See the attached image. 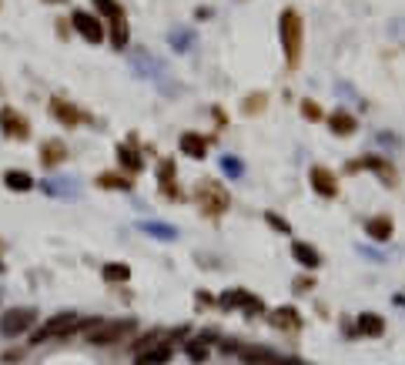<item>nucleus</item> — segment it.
<instances>
[{"label": "nucleus", "instance_id": "obj_37", "mask_svg": "<svg viewBox=\"0 0 405 365\" xmlns=\"http://www.w3.org/2000/svg\"><path fill=\"white\" fill-rule=\"evenodd\" d=\"M205 305H211V298H208V291H198V308H205Z\"/></svg>", "mask_w": 405, "mask_h": 365}, {"label": "nucleus", "instance_id": "obj_25", "mask_svg": "<svg viewBox=\"0 0 405 365\" xmlns=\"http://www.w3.org/2000/svg\"><path fill=\"white\" fill-rule=\"evenodd\" d=\"M214 338V332H208L205 338H195V342H188L184 349H188V359H195V362H205L208 359V342Z\"/></svg>", "mask_w": 405, "mask_h": 365}, {"label": "nucleus", "instance_id": "obj_24", "mask_svg": "<svg viewBox=\"0 0 405 365\" xmlns=\"http://www.w3.org/2000/svg\"><path fill=\"white\" fill-rule=\"evenodd\" d=\"M275 355H278V352L265 349V345H255V349H245V352H241V359H245L248 365H268Z\"/></svg>", "mask_w": 405, "mask_h": 365}, {"label": "nucleus", "instance_id": "obj_31", "mask_svg": "<svg viewBox=\"0 0 405 365\" xmlns=\"http://www.w3.org/2000/svg\"><path fill=\"white\" fill-rule=\"evenodd\" d=\"M161 195H165V198H174V201L184 198V195L178 191V181H161Z\"/></svg>", "mask_w": 405, "mask_h": 365}, {"label": "nucleus", "instance_id": "obj_19", "mask_svg": "<svg viewBox=\"0 0 405 365\" xmlns=\"http://www.w3.org/2000/svg\"><path fill=\"white\" fill-rule=\"evenodd\" d=\"M118 161H121V167L131 171V174H137V171L144 167V161H141V154H137V148H135V141H131V144H118Z\"/></svg>", "mask_w": 405, "mask_h": 365}, {"label": "nucleus", "instance_id": "obj_22", "mask_svg": "<svg viewBox=\"0 0 405 365\" xmlns=\"http://www.w3.org/2000/svg\"><path fill=\"white\" fill-rule=\"evenodd\" d=\"M107 27H111V47H114V50L128 47V17H114Z\"/></svg>", "mask_w": 405, "mask_h": 365}, {"label": "nucleus", "instance_id": "obj_18", "mask_svg": "<svg viewBox=\"0 0 405 365\" xmlns=\"http://www.w3.org/2000/svg\"><path fill=\"white\" fill-rule=\"evenodd\" d=\"M355 322H359V335H365V338H378L385 332V319L376 315V312H362Z\"/></svg>", "mask_w": 405, "mask_h": 365}, {"label": "nucleus", "instance_id": "obj_15", "mask_svg": "<svg viewBox=\"0 0 405 365\" xmlns=\"http://www.w3.org/2000/svg\"><path fill=\"white\" fill-rule=\"evenodd\" d=\"M329 128H331V135H338V137H352L355 131H359V121L348 114V111H335L329 118Z\"/></svg>", "mask_w": 405, "mask_h": 365}, {"label": "nucleus", "instance_id": "obj_10", "mask_svg": "<svg viewBox=\"0 0 405 365\" xmlns=\"http://www.w3.org/2000/svg\"><path fill=\"white\" fill-rule=\"evenodd\" d=\"M50 114H54V121H60L64 128H77V124L84 121V114H81L67 97H50Z\"/></svg>", "mask_w": 405, "mask_h": 365}, {"label": "nucleus", "instance_id": "obj_20", "mask_svg": "<svg viewBox=\"0 0 405 365\" xmlns=\"http://www.w3.org/2000/svg\"><path fill=\"white\" fill-rule=\"evenodd\" d=\"M291 255H295V261L305 265V268H318V265H322V255L305 242H291Z\"/></svg>", "mask_w": 405, "mask_h": 365}, {"label": "nucleus", "instance_id": "obj_1", "mask_svg": "<svg viewBox=\"0 0 405 365\" xmlns=\"http://www.w3.org/2000/svg\"><path fill=\"white\" fill-rule=\"evenodd\" d=\"M278 34H282V47H285V61L288 67H298L301 61V41H305V24H301L298 11H282L278 17Z\"/></svg>", "mask_w": 405, "mask_h": 365}, {"label": "nucleus", "instance_id": "obj_34", "mask_svg": "<svg viewBox=\"0 0 405 365\" xmlns=\"http://www.w3.org/2000/svg\"><path fill=\"white\" fill-rule=\"evenodd\" d=\"M24 359V349H11V352H4V362L11 365V362H20Z\"/></svg>", "mask_w": 405, "mask_h": 365}, {"label": "nucleus", "instance_id": "obj_4", "mask_svg": "<svg viewBox=\"0 0 405 365\" xmlns=\"http://www.w3.org/2000/svg\"><path fill=\"white\" fill-rule=\"evenodd\" d=\"M34 322H37V308H27V305L7 308V312L0 315V335H4V338H17V335L30 332Z\"/></svg>", "mask_w": 405, "mask_h": 365}, {"label": "nucleus", "instance_id": "obj_35", "mask_svg": "<svg viewBox=\"0 0 405 365\" xmlns=\"http://www.w3.org/2000/svg\"><path fill=\"white\" fill-rule=\"evenodd\" d=\"M312 285H315L312 278H298V282H295V291H305V289H312Z\"/></svg>", "mask_w": 405, "mask_h": 365}, {"label": "nucleus", "instance_id": "obj_11", "mask_svg": "<svg viewBox=\"0 0 405 365\" xmlns=\"http://www.w3.org/2000/svg\"><path fill=\"white\" fill-rule=\"evenodd\" d=\"M312 188H315L322 198H335V195H338V181H335V174H331L329 167H322V165L312 167Z\"/></svg>", "mask_w": 405, "mask_h": 365}, {"label": "nucleus", "instance_id": "obj_30", "mask_svg": "<svg viewBox=\"0 0 405 365\" xmlns=\"http://www.w3.org/2000/svg\"><path fill=\"white\" fill-rule=\"evenodd\" d=\"M301 114H305L308 121H322V107H318L315 101H305V104H301Z\"/></svg>", "mask_w": 405, "mask_h": 365}, {"label": "nucleus", "instance_id": "obj_38", "mask_svg": "<svg viewBox=\"0 0 405 365\" xmlns=\"http://www.w3.org/2000/svg\"><path fill=\"white\" fill-rule=\"evenodd\" d=\"M47 4H64V0H47Z\"/></svg>", "mask_w": 405, "mask_h": 365}, {"label": "nucleus", "instance_id": "obj_16", "mask_svg": "<svg viewBox=\"0 0 405 365\" xmlns=\"http://www.w3.org/2000/svg\"><path fill=\"white\" fill-rule=\"evenodd\" d=\"M181 154H188V158H195V161H201L205 154H208V137L201 135H181Z\"/></svg>", "mask_w": 405, "mask_h": 365}, {"label": "nucleus", "instance_id": "obj_6", "mask_svg": "<svg viewBox=\"0 0 405 365\" xmlns=\"http://www.w3.org/2000/svg\"><path fill=\"white\" fill-rule=\"evenodd\" d=\"M348 171H376L382 181L389 184V188H399V171L385 161V158H376V154H365V158H355Z\"/></svg>", "mask_w": 405, "mask_h": 365}, {"label": "nucleus", "instance_id": "obj_33", "mask_svg": "<svg viewBox=\"0 0 405 365\" xmlns=\"http://www.w3.org/2000/svg\"><path fill=\"white\" fill-rule=\"evenodd\" d=\"M265 218H268V221H271V228H278V231H288V221H285V218H278V214H265Z\"/></svg>", "mask_w": 405, "mask_h": 365}, {"label": "nucleus", "instance_id": "obj_5", "mask_svg": "<svg viewBox=\"0 0 405 365\" xmlns=\"http://www.w3.org/2000/svg\"><path fill=\"white\" fill-rule=\"evenodd\" d=\"M77 329H84V322L77 319L74 312H60V315H54V319L47 322V325H41V329L34 332V342L60 338V335H71V332H77Z\"/></svg>", "mask_w": 405, "mask_h": 365}, {"label": "nucleus", "instance_id": "obj_2", "mask_svg": "<svg viewBox=\"0 0 405 365\" xmlns=\"http://www.w3.org/2000/svg\"><path fill=\"white\" fill-rule=\"evenodd\" d=\"M195 198H198V208H201L205 218H221V214L228 212V205H231L228 188H221L218 181H201V184H198Z\"/></svg>", "mask_w": 405, "mask_h": 365}, {"label": "nucleus", "instance_id": "obj_13", "mask_svg": "<svg viewBox=\"0 0 405 365\" xmlns=\"http://www.w3.org/2000/svg\"><path fill=\"white\" fill-rule=\"evenodd\" d=\"M268 319H271V325H275V329H282V332H298V329H301L298 308H291V305H285V308H275Z\"/></svg>", "mask_w": 405, "mask_h": 365}, {"label": "nucleus", "instance_id": "obj_8", "mask_svg": "<svg viewBox=\"0 0 405 365\" xmlns=\"http://www.w3.org/2000/svg\"><path fill=\"white\" fill-rule=\"evenodd\" d=\"M218 305H221V308H245V315H261V312H265V302L255 298L252 291H245V289L225 291V295L218 298Z\"/></svg>", "mask_w": 405, "mask_h": 365}, {"label": "nucleus", "instance_id": "obj_7", "mask_svg": "<svg viewBox=\"0 0 405 365\" xmlns=\"http://www.w3.org/2000/svg\"><path fill=\"white\" fill-rule=\"evenodd\" d=\"M71 27H74L84 41H90V44H101V41H104V24H101V17L90 14V11H74V14H71Z\"/></svg>", "mask_w": 405, "mask_h": 365}, {"label": "nucleus", "instance_id": "obj_12", "mask_svg": "<svg viewBox=\"0 0 405 365\" xmlns=\"http://www.w3.org/2000/svg\"><path fill=\"white\" fill-rule=\"evenodd\" d=\"M41 165H47V167H57V165H64L67 161V144L64 141H57V137H50V141H44L41 144Z\"/></svg>", "mask_w": 405, "mask_h": 365}, {"label": "nucleus", "instance_id": "obj_9", "mask_svg": "<svg viewBox=\"0 0 405 365\" xmlns=\"http://www.w3.org/2000/svg\"><path fill=\"white\" fill-rule=\"evenodd\" d=\"M0 131L7 137H17V141H27L30 137V121L14 111V107H0Z\"/></svg>", "mask_w": 405, "mask_h": 365}, {"label": "nucleus", "instance_id": "obj_28", "mask_svg": "<svg viewBox=\"0 0 405 365\" xmlns=\"http://www.w3.org/2000/svg\"><path fill=\"white\" fill-rule=\"evenodd\" d=\"M141 228L148 231V235H154V238H165V242H171V238L178 235V231H174V228H167V225H158V221H144Z\"/></svg>", "mask_w": 405, "mask_h": 365}, {"label": "nucleus", "instance_id": "obj_3", "mask_svg": "<svg viewBox=\"0 0 405 365\" xmlns=\"http://www.w3.org/2000/svg\"><path fill=\"white\" fill-rule=\"evenodd\" d=\"M135 319H121V322H97L94 329L88 332V342L90 345H114L121 338L135 335Z\"/></svg>", "mask_w": 405, "mask_h": 365}, {"label": "nucleus", "instance_id": "obj_29", "mask_svg": "<svg viewBox=\"0 0 405 365\" xmlns=\"http://www.w3.org/2000/svg\"><path fill=\"white\" fill-rule=\"evenodd\" d=\"M158 181H174V161H161L158 165Z\"/></svg>", "mask_w": 405, "mask_h": 365}, {"label": "nucleus", "instance_id": "obj_36", "mask_svg": "<svg viewBox=\"0 0 405 365\" xmlns=\"http://www.w3.org/2000/svg\"><path fill=\"white\" fill-rule=\"evenodd\" d=\"M71 34V24L67 20H57V37H67Z\"/></svg>", "mask_w": 405, "mask_h": 365}, {"label": "nucleus", "instance_id": "obj_21", "mask_svg": "<svg viewBox=\"0 0 405 365\" xmlns=\"http://www.w3.org/2000/svg\"><path fill=\"white\" fill-rule=\"evenodd\" d=\"M4 184H7L11 191H17V195H24V191L34 188V178H30L27 171H14V167H11V171L4 174Z\"/></svg>", "mask_w": 405, "mask_h": 365}, {"label": "nucleus", "instance_id": "obj_39", "mask_svg": "<svg viewBox=\"0 0 405 365\" xmlns=\"http://www.w3.org/2000/svg\"><path fill=\"white\" fill-rule=\"evenodd\" d=\"M0 272H4V261H0Z\"/></svg>", "mask_w": 405, "mask_h": 365}, {"label": "nucleus", "instance_id": "obj_14", "mask_svg": "<svg viewBox=\"0 0 405 365\" xmlns=\"http://www.w3.org/2000/svg\"><path fill=\"white\" fill-rule=\"evenodd\" d=\"M365 231H369V238H372V242H389L392 231H395V225H392L389 214H376V218H369V221H365Z\"/></svg>", "mask_w": 405, "mask_h": 365}, {"label": "nucleus", "instance_id": "obj_23", "mask_svg": "<svg viewBox=\"0 0 405 365\" xmlns=\"http://www.w3.org/2000/svg\"><path fill=\"white\" fill-rule=\"evenodd\" d=\"M101 275H104V282L118 285V282H128V278H131V268H128L124 261H107L104 268H101Z\"/></svg>", "mask_w": 405, "mask_h": 365}, {"label": "nucleus", "instance_id": "obj_27", "mask_svg": "<svg viewBox=\"0 0 405 365\" xmlns=\"http://www.w3.org/2000/svg\"><path fill=\"white\" fill-rule=\"evenodd\" d=\"M94 11H97V14H104L107 20H114V17H124V7H121L118 0H94Z\"/></svg>", "mask_w": 405, "mask_h": 365}, {"label": "nucleus", "instance_id": "obj_17", "mask_svg": "<svg viewBox=\"0 0 405 365\" xmlns=\"http://www.w3.org/2000/svg\"><path fill=\"white\" fill-rule=\"evenodd\" d=\"M97 188H104V191H131L135 181L128 174H121V171H104V174H97Z\"/></svg>", "mask_w": 405, "mask_h": 365}, {"label": "nucleus", "instance_id": "obj_32", "mask_svg": "<svg viewBox=\"0 0 405 365\" xmlns=\"http://www.w3.org/2000/svg\"><path fill=\"white\" fill-rule=\"evenodd\" d=\"M221 167H225L228 174H241V165H238V158H225V161H221Z\"/></svg>", "mask_w": 405, "mask_h": 365}, {"label": "nucleus", "instance_id": "obj_26", "mask_svg": "<svg viewBox=\"0 0 405 365\" xmlns=\"http://www.w3.org/2000/svg\"><path fill=\"white\" fill-rule=\"evenodd\" d=\"M265 104H268V94H248V97H245V104H241V111H245V114H261V111H265Z\"/></svg>", "mask_w": 405, "mask_h": 365}]
</instances>
